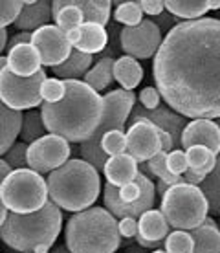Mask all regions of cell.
Listing matches in <instances>:
<instances>
[{
	"mask_svg": "<svg viewBox=\"0 0 220 253\" xmlns=\"http://www.w3.org/2000/svg\"><path fill=\"white\" fill-rule=\"evenodd\" d=\"M162 99L189 120H220V19L183 20L152 63Z\"/></svg>",
	"mask_w": 220,
	"mask_h": 253,
	"instance_id": "cell-1",
	"label": "cell"
},
{
	"mask_svg": "<svg viewBox=\"0 0 220 253\" xmlns=\"http://www.w3.org/2000/svg\"><path fill=\"white\" fill-rule=\"evenodd\" d=\"M66 95L59 103H44L41 107L44 125L50 134H57L70 143H85L95 134L105 114V103L99 92L85 81L70 79Z\"/></svg>",
	"mask_w": 220,
	"mask_h": 253,
	"instance_id": "cell-2",
	"label": "cell"
},
{
	"mask_svg": "<svg viewBox=\"0 0 220 253\" xmlns=\"http://www.w3.org/2000/svg\"><path fill=\"white\" fill-rule=\"evenodd\" d=\"M50 200L70 213L90 209L101 191L99 171L83 158L68 160L63 167L48 174Z\"/></svg>",
	"mask_w": 220,
	"mask_h": 253,
	"instance_id": "cell-3",
	"label": "cell"
},
{
	"mask_svg": "<svg viewBox=\"0 0 220 253\" xmlns=\"http://www.w3.org/2000/svg\"><path fill=\"white\" fill-rule=\"evenodd\" d=\"M64 241L72 253H116L121 246L120 222L107 208L85 209L68 218Z\"/></svg>",
	"mask_w": 220,
	"mask_h": 253,
	"instance_id": "cell-4",
	"label": "cell"
},
{
	"mask_svg": "<svg viewBox=\"0 0 220 253\" xmlns=\"http://www.w3.org/2000/svg\"><path fill=\"white\" fill-rule=\"evenodd\" d=\"M63 229V213L61 208L50 202L43 209L30 215L9 213L7 220L0 226L2 241L15 252L33 253V250L41 244L53 246L57 237Z\"/></svg>",
	"mask_w": 220,
	"mask_h": 253,
	"instance_id": "cell-5",
	"label": "cell"
},
{
	"mask_svg": "<svg viewBox=\"0 0 220 253\" xmlns=\"http://www.w3.org/2000/svg\"><path fill=\"white\" fill-rule=\"evenodd\" d=\"M103 103H105V114L99 123V128L95 130L92 138L81 143V156L94 165L97 171L105 169L108 156L101 149V139L110 130H125V123L131 118L132 110L136 107V94L129 92V90H112L103 95Z\"/></svg>",
	"mask_w": 220,
	"mask_h": 253,
	"instance_id": "cell-6",
	"label": "cell"
},
{
	"mask_svg": "<svg viewBox=\"0 0 220 253\" xmlns=\"http://www.w3.org/2000/svg\"><path fill=\"white\" fill-rule=\"evenodd\" d=\"M162 213L171 228L193 231L200 228L209 215V202L198 185L178 184L167 189L162 196Z\"/></svg>",
	"mask_w": 220,
	"mask_h": 253,
	"instance_id": "cell-7",
	"label": "cell"
},
{
	"mask_svg": "<svg viewBox=\"0 0 220 253\" xmlns=\"http://www.w3.org/2000/svg\"><path fill=\"white\" fill-rule=\"evenodd\" d=\"M0 200L11 213H35L50 202L48 180L33 169L13 171L0 185Z\"/></svg>",
	"mask_w": 220,
	"mask_h": 253,
	"instance_id": "cell-8",
	"label": "cell"
},
{
	"mask_svg": "<svg viewBox=\"0 0 220 253\" xmlns=\"http://www.w3.org/2000/svg\"><path fill=\"white\" fill-rule=\"evenodd\" d=\"M48 79L44 68L32 77L15 76L7 66L0 68V99L2 105L9 107L11 110H33L35 107H41L43 95L41 86Z\"/></svg>",
	"mask_w": 220,
	"mask_h": 253,
	"instance_id": "cell-9",
	"label": "cell"
},
{
	"mask_svg": "<svg viewBox=\"0 0 220 253\" xmlns=\"http://www.w3.org/2000/svg\"><path fill=\"white\" fill-rule=\"evenodd\" d=\"M72 154L70 141L57 134H46L44 138L37 139L35 143L28 149V165L30 169L41 172V174H50L63 167Z\"/></svg>",
	"mask_w": 220,
	"mask_h": 253,
	"instance_id": "cell-10",
	"label": "cell"
},
{
	"mask_svg": "<svg viewBox=\"0 0 220 253\" xmlns=\"http://www.w3.org/2000/svg\"><path fill=\"white\" fill-rule=\"evenodd\" d=\"M136 182L141 187V198L134 204H125L120 196V187L108 184L103 189V200H105V208L112 213L116 218H125V216H132V218H139V216L147 213L149 209L154 208V200H156V185L152 184V180L147 174L139 172Z\"/></svg>",
	"mask_w": 220,
	"mask_h": 253,
	"instance_id": "cell-11",
	"label": "cell"
},
{
	"mask_svg": "<svg viewBox=\"0 0 220 253\" xmlns=\"http://www.w3.org/2000/svg\"><path fill=\"white\" fill-rule=\"evenodd\" d=\"M164 32L154 20L145 19L139 26L121 28V50L134 59L156 57L160 46L164 42Z\"/></svg>",
	"mask_w": 220,
	"mask_h": 253,
	"instance_id": "cell-12",
	"label": "cell"
},
{
	"mask_svg": "<svg viewBox=\"0 0 220 253\" xmlns=\"http://www.w3.org/2000/svg\"><path fill=\"white\" fill-rule=\"evenodd\" d=\"M32 44L39 51L43 66H50V68L66 63L74 51V46L68 42L66 33L55 24L43 26L37 32H33Z\"/></svg>",
	"mask_w": 220,
	"mask_h": 253,
	"instance_id": "cell-13",
	"label": "cell"
},
{
	"mask_svg": "<svg viewBox=\"0 0 220 253\" xmlns=\"http://www.w3.org/2000/svg\"><path fill=\"white\" fill-rule=\"evenodd\" d=\"M127 152L132 158L138 164H147L162 151L160 128L147 120L134 121L127 128Z\"/></svg>",
	"mask_w": 220,
	"mask_h": 253,
	"instance_id": "cell-14",
	"label": "cell"
},
{
	"mask_svg": "<svg viewBox=\"0 0 220 253\" xmlns=\"http://www.w3.org/2000/svg\"><path fill=\"white\" fill-rule=\"evenodd\" d=\"M131 123L138 120H147L151 121L152 125H156L158 128H162L165 132L171 134V138L175 141V149L178 147H182V134H183V128L187 126V118H183L180 116L178 112H175L171 107H158L154 110H147L145 107H134L131 114Z\"/></svg>",
	"mask_w": 220,
	"mask_h": 253,
	"instance_id": "cell-15",
	"label": "cell"
},
{
	"mask_svg": "<svg viewBox=\"0 0 220 253\" xmlns=\"http://www.w3.org/2000/svg\"><path fill=\"white\" fill-rule=\"evenodd\" d=\"M208 147L215 154H220V126L213 120H193L189 121L182 134V149L191 147Z\"/></svg>",
	"mask_w": 220,
	"mask_h": 253,
	"instance_id": "cell-16",
	"label": "cell"
},
{
	"mask_svg": "<svg viewBox=\"0 0 220 253\" xmlns=\"http://www.w3.org/2000/svg\"><path fill=\"white\" fill-rule=\"evenodd\" d=\"M7 68L15 76L32 77L43 70V61L33 44H19L7 51Z\"/></svg>",
	"mask_w": 220,
	"mask_h": 253,
	"instance_id": "cell-17",
	"label": "cell"
},
{
	"mask_svg": "<svg viewBox=\"0 0 220 253\" xmlns=\"http://www.w3.org/2000/svg\"><path fill=\"white\" fill-rule=\"evenodd\" d=\"M103 172H105L108 184L116 185V187H123L127 184L136 182V178L139 174V165L129 152H125V154L110 156L105 164Z\"/></svg>",
	"mask_w": 220,
	"mask_h": 253,
	"instance_id": "cell-18",
	"label": "cell"
},
{
	"mask_svg": "<svg viewBox=\"0 0 220 253\" xmlns=\"http://www.w3.org/2000/svg\"><path fill=\"white\" fill-rule=\"evenodd\" d=\"M53 19L51 13V2L39 0V2H26L24 9L20 13V17L15 22V28L19 32H37L39 28L48 26V22Z\"/></svg>",
	"mask_w": 220,
	"mask_h": 253,
	"instance_id": "cell-19",
	"label": "cell"
},
{
	"mask_svg": "<svg viewBox=\"0 0 220 253\" xmlns=\"http://www.w3.org/2000/svg\"><path fill=\"white\" fill-rule=\"evenodd\" d=\"M139 233L138 237L151 242H164L169 237L171 224L167 222L162 209H149L138 218Z\"/></svg>",
	"mask_w": 220,
	"mask_h": 253,
	"instance_id": "cell-20",
	"label": "cell"
},
{
	"mask_svg": "<svg viewBox=\"0 0 220 253\" xmlns=\"http://www.w3.org/2000/svg\"><path fill=\"white\" fill-rule=\"evenodd\" d=\"M94 64H95L94 55L83 53V51H79V50L74 48V51H72V55L68 57V61L63 63L61 66L51 68V72H53V76L61 77L63 81H70V79L83 81V77L87 76Z\"/></svg>",
	"mask_w": 220,
	"mask_h": 253,
	"instance_id": "cell-21",
	"label": "cell"
},
{
	"mask_svg": "<svg viewBox=\"0 0 220 253\" xmlns=\"http://www.w3.org/2000/svg\"><path fill=\"white\" fill-rule=\"evenodd\" d=\"M0 130H2V139H0V154L4 156L13 145L17 136H20L22 130V121H24V114L19 110H11L9 107L2 105L0 107Z\"/></svg>",
	"mask_w": 220,
	"mask_h": 253,
	"instance_id": "cell-22",
	"label": "cell"
},
{
	"mask_svg": "<svg viewBox=\"0 0 220 253\" xmlns=\"http://www.w3.org/2000/svg\"><path fill=\"white\" fill-rule=\"evenodd\" d=\"M143 79V68L138 63V59L131 57V55H123L118 57L114 63V81H118L123 90H132L138 86Z\"/></svg>",
	"mask_w": 220,
	"mask_h": 253,
	"instance_id": "cell-23",
	"label": "cell"
},
{
	"mask_svg": "<svg viewBox=\"0 0 220 253\" xmlns=\"http://www.w3.org/2000/svg\"><path fill=\"white\" fill-rule=\"evenodd\" d=\"M108 44V32L105 26L94 24V22H85L81 26V41L77 42L76 50L95 55L107 48Z\"/></svg>",
	"mask_w": 220,
	"mask_h": 253,
	"instance_id": "cell-24",
	"label": "cell"
},
{
	"mask_svg": "<svg viewBox=\"0 0 220 253\" xmlns=\"http://www.w3.org/2000/svg\"><path fill=\"white\" fill-rule=\"evenodd\" d=\"M51 13H53L55 26H59L64 33L79 30L85 24V17H83L81 9H77L72 0H55V2H51Z\"/></svg>",
	"mask_w": 220,
	"mask_h": 253,
	"instance_id": "cell-25",
	"label": "cell"
},
{
	"mask_svg": "<svg viewBox=\"0 0 220 253\" xmlns=\"http://www.w3.org/2000/svg\"><path fill=\"white\" fill-rule=\"evenodd\" d=\"M191 235L195 239V253H220V228L211 216Z\"/></svg>",
	"mask_w": 220,
	"mask_h": 253,
	"instance_id": "cell-26",
	"label": "cell"
},
{
	"mask_svg": "<svg viewBox=\"0 0 220 253\" xmlns=\"http://www.w3.org/2000/svg\"><path fill=\"white\" fill-rule=\"evenodd\" d=\"M165 9L176 19L185 20L204 19L209 11L208 0H165Z\"/></svg>",
	"mask_w": 220,
	"mask_h": 253,
	"instance_id": "cell-27",
	"label": "cell"
},
{
	"mask_svg": "<svg viewBox=\"0 0 220 253\" xmlns=\"http://www.w3.org/2000/svg\"><path fill=\"white\" fill-rule=\"evenodd\" d=\"M114 63H116V59L112 57L97 59L90 72L83 77V81L87 83L88 86H92L95 92H103L114 81Z\"/></svg>",
	"mask_w": 220,
	"mask_h": 253,
	"instance_id": "cell-28",
	"label": "cell"
},
{
	"mask_svg": "<svg viewBox=\"0 0 220 253\" xmlns=\"http://www.w3.org/2000/svg\"><path fill=\"white\" fill-rule=\"evenodd\" d=\"M77 9H81L85 22L107 26L110 20L112 2L110 0H72Z\"/></svg>",
	"mask_w": 220,
	"mask_h": 253,
	"instance_id": "cell-29",
	"label": "cell"
},
{
	"mask_svg": "<svg viewBox=\"0 0 220 253\" xmlns=\"http://www.w3.org/2000/svg\"><path fill=\"white\" fill-rule=\"evenodd\" d=\"M187 162H189V169L191 171H196L208 176L209 172L215 169L217 165V160H219V154H215L211 149L208 147H202V145H195L187 149Z\"/></svg>",
	"mask_w": 220,
	"mask_h": 253,
	"instance_id": "cell-30",
	"label": "cell"
},
{
	"mask_svg": "<svg viewBox=\"0 0 220 253\" xmlns=\"http://www.w3.org/2000/svg\"><path fill=\"white\" fill-rule=\"evenodd\" d=\"M143 169L151 176H156L158 180H162L165 184L173 187V185H178V184H185V178L183 176H178V174H173L169 171V167H167V152L160 151L154 156L152 160L147 162V165H143Z\"/></svg>",
	"mask_w": 220,
	"mask_h": 253,
	"instance_id": "cell-31",
	"label": "cell"
},
{
	"mask_svg": "<svg viewBox=\"0 0 220 253\" xmlns=\"http://www.w3.org/2000/svg\"><path fill=\"white\" fill-rule=\"evenodd\" d=\"M46 125H44L43 114L41 110H28L24 112V121H22V130H20V138L24 143H35L37 139L46 136Z\"/></svg>",
	"mask_w": 220,
	"mask_h": 253,
	"instance_id": "cell-32",
	"label": "cell"
},
{
	"mask_svg": "<svg viewBox=\"0 0 220 253\" xmlns=\"http://www.w3.org/2000/svg\"><path fill=\"white\" fill-rule=\"evenodd\" d=\"M202 193L209 202V213L220 215V154L215 169L208 174V178L200 184Z\"/></svg>",
	"mask_w": 220,
	"mask_h": 253,
	"instance_id": "cell-33",
	"label": "cell"
},
{
	"mask_svg": "<svg viewBox=\"0 0 220 253\" xmlns=\"http://www.w3.org/2000/svg\"><path fill=\"white\" fill-rule=\"evenodd\" d=\"M114 20L116 24H123L125 28L139 26L145 20L139 2H120L114 9Z\"/></svg>",
	"mask_w": 220,
	"mask_h": 253,
	"instance_id": "cell-34",
	"label": "cell"
},
{
	"mask_svg": "<svg viewBox=\"0 0 220 253\" xmlns=\"http://www.w3.org/2000/svg\"><path fill=\"white\" fill-rule=\"evenodd\" d=\"M164 250L167 253H195V239L191 231L175 229L165 239Z\"/></svg>",
	"mask_w": 220,
	"mask_h": 253,
	"instance_id": "cell-35",
	"label": "cell"
},
{
	"mask_svg": "<svg viewBox=\"0 0 220 253\" xmlns=\"http://www.w3.org/2000/svg\"><path fill=\"white\" fill-rule=\"evenodd\" d=\"M127 130H110L103 136L101 139V149L110 156H118V154H125L127 152Z\"/></svg>",
	"mask_w": 220,
	"mask_h": 253,
	"instance_id": "cell-36",
	"label": "cell"
},
{
	"mask_svg": "<svg viewBox=\"0 0 220 253\" xmlns=\"http://www.w3.org/2000/svg\"><path fill=\"white\" fill-rule=\"evenodd\" d=\"M41 95L44 103H59L66 95V83L59 77H48L41 86Z\"/></svg>",
	"mask_w": 220,
	"mask_h": 253,
	"instance_id": "cell-37",
	"label": "cell"
},
{
	"mask_svg": "<svg viewBox=\"0 0 220 253\" xmlns=\"http://www.w3.org/2000/svg\"><path fill=\"white\" fill-rule=\"evenodd\" d=\"M28 149L30 145L20 141V143H15V145L9 149V151L2 156V160H6L7 164L13 167V171H19V169H30L28 165Z\"/></svg>",
	"mask_w": 220,
	"mask_h": 253,
	"instance_id": "cell-38",
	"label": "cell"
},
{
	"mask_svg": "<svg viewBox=\"0 0 220 253\" xmlns=\"http://www.w3.org/2000/svg\"><path fill=\"white\" fill-rule=\"evenodd\" d=\"M26 2H20V0H4L0 2V26L2 28H7L9 24H15L17 19L20 17V13L24 9Z\"/></svg>",
	"mask_w": 220,
	"mask_h": 253,
	"instance_id": "cell-39",
	"label": "cell"
},
{
	"mask_svg": "<svg viewBox=\"0 0 220 253\" xmlns=\"http://www.w3.org/2000/svg\"><path fill=\"white\" fill-rule=\"evenodd\" d=\"M167 167L173 174L183 176L189 171V162H187V152L183 149H175L167 154Z\"/></svg>",
	"mask_w": 220,
	"mask_h": 253,
	"instance_id": "cell-40",
	"label": "cell"
},
{
	"mask_svg": "<svg viewBox=\"0 0 220 253\" xmlns=\"http://www.w3.org/2000/svg\"><path fill=\"white\" fill-rule=\"evenodd\" d=\"M160 101H162V94L156 86H145L141 92H139V105L145 107L147 110H154V108L160 107Z\"/></svg>",
	"mask_w": 220,
	"mask_h": 253,
	"instance_id": "cell-41",
	"label": "cell"
},
{
	"mask_svg": "<svg viewBox=\"0 0 220 253\" xmlns=\"http://www.w3.org/2000/svg\"><path fill=\"white\" fill-rule=\"evenodd\" d=\"M120 233L123 239H136L139 233L138 218H132V216L120 218Z\"/></svg>",
	"mask_w": 220,
	"mask_h": 253,
	"instance_id": "cell-42",
	"label": "cell"
},
{
	"mask_svg": "<svg viewBox=\"0 0 220 253\" xmlns=\"http://www.w3.org/2000/svg\"><path fill=\"white\" fill-rule=\"evenodd\" d=\"M120 196L125 204H134L141 198V187H139L138 182H132V184H127L123 187H120Z\"/></svg>",
	"mask_w": 220,
	"mask_h": 253,
	"instance_id": "cell-43",
	"label": "cell"
},
{
	"mask_svg": "<svg viewBox=\"0 0 220 253\" xmlns=\"http://www.w3.org/2000/svg\"><path fill=\"white\" fill-rule=\"evenodd\" d=\"M139 6H141V11L151 17H160L165 11V2L162 0H141Z\"/></svg>",
	"mask_w": 220,
	"mask_h": 253,
	"instance_id": "cell-44",
	"label": "cell"
},
{
	"mask_svg": "<svg viewBox=\"0 0 220 253\" xmlns=\"http://www.w3.org/2000/svg\"><path fill=\"white\" fill-rule=\"evenodd\" d=\"M176 20H178V19H173V15H165V13H162L160 17H156V19H154V22H156L158 28H160V30H162L164 33L165 32L169 33L171 30H173V28L178 24Z\"/></svg>",
	"mask_w": 220,
	"mask_h": 253,
	"instance_id": "cell-45",
	"label": "cell"
},
{
	"mask_svg": "<svg viewBox=\"0 0 220 253\" xmlns=\"http://www.w3.org/2000/svg\"><path fill=\"white\" fill-rule=\"evenodd\" d=\"M183 178H185V182H187V184H191V185H198V187H200V184H202V182H204V180H206L208 176H204V174H200V172L191 171V169H189V171L185 172V174H183Z\"/></svg>",
	"mask_w": 220,
	"mask_h": 253,
	"instance_id": "cell-46",
	"label": "cell"
},
{
	"mask_svg": "<svg viewBox=\"0 0 220 253\" xmlns=\"http://www.w3.org/2000/svg\"><path fill=\"white\" fill-rule=\"evenodd\" d=\"M7 28H0V51H7V44H9V37H7Z\"/></svg>",
	"mask_w": 220,
	"mask_h": 253,
	"instance_id": "cell-47",
	"label": "cell"
},
{
	"mask_svg": "<svg viewBox=\"0 0 220 253\" xmlns=\"http://www.w3.org/2000/svg\"><path fill=\"white\" fill-rule=\"evenodd\" d=\"M66 37H68V42H70V44L76 48L77 42L81 41V28H79V30H74V32H68V33H66Z\"/></svg>",
	"mask_w": 220,
	"mask_h": 253,
	"instance_id": "cell-48",
	"label": "cell"
},
{
	"mask_svg": "<svg viewBox=\"0 0 220 253\" xmlns=\"http://www.w3.org/2000/svg\"><path fill=\"white\" fill-rule=\"evenodd\" d=\"M0 171H2V182H4V180L13 172V167L7 164L6 160H0Z\"/></svg>",
	"mask_w": 220,
	"mask_h": 253,
	"instance_id": "cell-49",
	"label": "cell"
},
{
	"mask_svg": "<svg viewBox=\"0 0 220 253\" xmlns=\"http://www.w3.org/2000/svg\"><path fill=\"white\" fill-rule=\"evenodd\" d=\"M167 189H169V185L165 184V182H162V180H158V185H156V193H158V195L164 196L165 193H167Z\"/></svg>",
	"mask_w": 220,
	"mask_h": 253,
	"instance_id": "cell-50",
	"label": "cell"
},
{
	"mask_svg": "<svg viewBox=\"0 0 220 253\" xmlns=\"http://www.w3.org/2000/svg\"><path fill=\"white\" fill-rule=\"evenodd\" d=\"M9 213H11V211H9V209H7L6 206L2 204V208H0V224H4V222L7 220V216H9Z\"/></svg>",
	"mask_w": 220,
	"mask_h": 253,
	"instance_id": "cell-51",
	"label": "cell"
},
{
	"mask_svg": "<svg viewBox=\"0 0 220 253\" xmlns=\"http://www.w3.org/2000/svg\"><path fill=\"white\" fill-rule=\"evenodd\" d=\"M208 7L211 11H219L220 9V0H208Z\"/></svg>",
	"mask_w": 220,
	"mask_h": 253,
	"instance_id": "cell-52",
	"label": "cell"
},
{
	"mask_svg": "<svg viewBox=\"0 0 220 253\" xmlns=\"http://www.w3.org/2000/svg\"><path fill=\"white\" fill-rule=\"evenodd\" d=\"M33 253H51V252H50V246H44V244H41V246H37L35 250H33Z\"/></svg>",
	"mask_w": 220,
	"mask_h": 253,
	"instance_id": "cell-53",
	"label": "cell"
},
{
	"mask_svg": "<svg viewBox=\"0 0 220 253\" xmlns=\"http://www.w3.org/2000/svg\"><path fill=\"white\" fill-rule=\"evenodd\" d=\"M51 253H72V252L68 250V246H66V244H61V246H57Z\"/></svg>",
	"mask_w": 220,
	"mask_h": 253,
	"instance_id": "cell-54",
	"label": "cell"
},
{
	"mask_svg": "<svg viewBox=\"0 0 220 253\" xmlns=\"http://www.w3.org/2000/svg\"><path fill=\"white\" fill-rule=\"evenodd\" d=\"M151 253H167L165 250H154V252H151Z\"/></svg>",
	"mask_w": 220,
	"mask_h": 253,
	"instance_id": "cell-55",
	"label": "cell"
},
{
	"mask_svg": "<svg viewBox=\"0 0 220 253\" xmlns=\"http://www.w3.org/2000/svg\"><path fill=\"white\" fill-rule=\"evenodd\" d=\"M217 123H219V126H220V120H217Z\"/></svg>",
	"mask_w": 220,
	"mask_h": 253,
	"instance_id": "cell-56",
	"label": "cell"
}]
</instances>
